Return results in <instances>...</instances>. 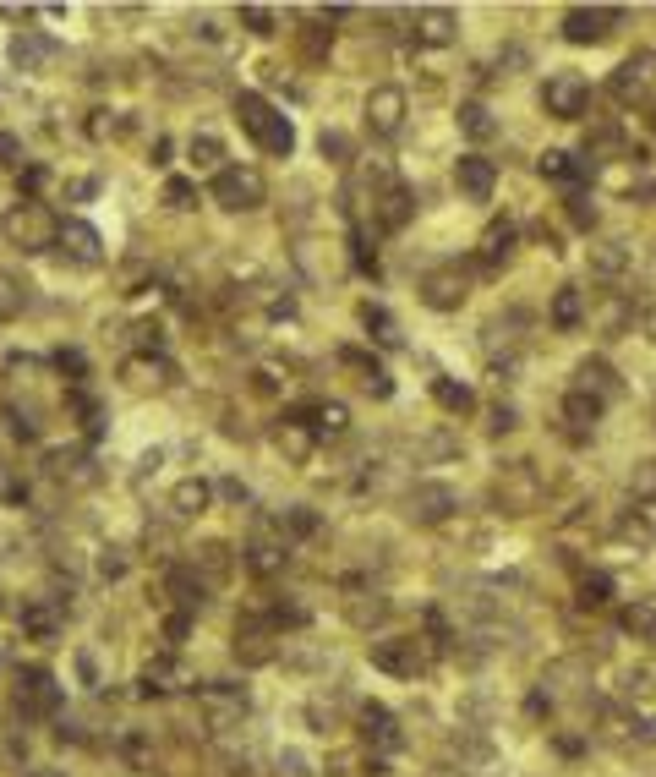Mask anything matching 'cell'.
I'll use <instances>...</instances> for the list:
<instances>
[{"label":"cell","mask_w":656,"mask_h":777,"mask_svg":"<svg viewBox=\"0 0 656 777\" xmlns=\"http://www.w3.org/2000/svg\"><path fill=\"white\" fill-rule=\"evenodd\" d=\"M236 126L263 148L268 159H290V148H296V126H290V115H279L263 94H236Z\"/></svg>","instance_id":"cell-1"},{"label":"cell","mask_w":656,"mask_h":777,"mask_svg":"<svg viewBox=\"0 0 656 777\" xmlns=\"http://www.w3.org/2000/svg\"><path fill=\"white\" fill-rule=\"evenodd\" d=\"M0 230H6V241L22 252H50L55 241H61V219H55L39 197H22V203L0 219Z\"/></svg>","instance_id":"cell-2"},{"label":"cell","mask_w":656,"mask_h":777,"mask_svg":"<svg viewBox=\"0 0 656 777\" xmlns=\"http://www.w3.org/2000/svg\"><path fill=\"white\" fill-rule=\"evenodd\" d=\"M208 192H214V203L230 208V214H252V208L268 203V181H263V170H257V165H225Z\"/></svg>","instance_id":"cell-3"},{"label":"cell","mask_w":656,"mask_h":777,"mask_svg":"<svg viewBox=\"0 0 656 777\" xmlns=\"http://www.w3.org/2000/svg\"><path fill=\"white\" fill-rule=\"evenodd\" d=\"M290 263H296V274L312 285H334V280H345V269H350L345 247H339V241H323V236H301L296 247H290Z\"/></svg>","instance_id":"cell-4"},{"label":"cell","mask_w":656,"mask_h":777,"mask_svg":"<svg viewBox=\"0 0 656 777\" xmlns=\"http://www.w3.org/2000/svg\"><path fill=\"white\" fill-rule=\"evenodd\" d=\"M492 498H498L503 515H531V509L542 504V477H536L531 460H514V466H503L498 482H492Z\"/></svg>","instance_id":"cell-5"},{"label":"cell","mask_w":656,"mask_h":777,"mask_svg":"<svg viewBox=\"0 0 656 777\" xmlns=\"http://www.w3.org/2000/svg\"><path fill=\"white\" fill-rule=\"evenodd\" d=\"M542 110L553 115V121H580V115L591 110V83H585L580 72H553L542 88Z\"/></svg>","instance_id":"cell-6"},{"label":"cell","mask_w":656,"mask_h":777,"mask_svg":"<svg viewBox=\"0 0 656 777\" xmlns=\"http://www.w3.org/2000/svg\"><path fill=\"white\" fill-rule=\"evenodd\" d=\"M465 296H471V280H465L460 263H438V269L421 274V301H427L432 312H460Z\"/></svg>","instance_id":"cell-7"},{"label":"cell","mask_w":656,"mask_h":777,"mask_svg":"<svg viewBox=\"0 0 656 777\" xmlns=\"http://www.w3.org/2000/svg\"><path fill=\"white\" fill-rule=\"evenodd\" d=\"M618 17H624L618 6H569L564 11V39L569 44H602Z\"/></svg>","instance_id":"cell-8"},{"label":"cell","mask_w":656,"mask_h":777,"mask_svg":"<svg viewBox=\"0 0 656 777\" xmlns=\"http://www.w3.org/2000/svg\"><path fill=\"white\" fill-rule=\"evenodd\" d=\"M405 110H410L405 88H372L367 94V132L372 137H400L405 132Z\"/></svg>","instance_id":"cell-9"},{"label":"cell","mask_w":656,"mask_h":777,"mask_svg":"<svg viewBox=\"0 0 656 777\" xmlns=\"http://www.w3.org/2000/svg\"><path fill=\"white\" fill-rule=\"evenodd\" d=\"M61 258H72L77 269H99L104 263V236L88 225V219H61Z\"/></svg>","instance_id":"cell-10"},{"label":"cell","mask_w":656,"mask_h":777,"mask_svg":"<svg viewBox=\"0 0 656 777\" xmlns=\"http://www.w3.org/2000/svg\"><path fill=\"white\" fill-rule=\"evenodd\" d=\"M454 187L471 197V203H492V192H498V165L482 159V154L454 159Z\"/></svg>","instance_id":"cell-11"},{"label":"cell","mask_w":656,"mask_h":777,"mask_svg":"<svg viewBox=\"0 0 656 777\" xmlns=\"http://www.w3.org/2000/svg\"><path fill=\"white\" fill-rule=\"evenodd\" d=\"M454 11H443V6H416L410 11V39L416 44H427V50H443V44H454Z\"/></svg>","instance_id":"cell-12"},{"label":"cell","mask_w":656,"mask_h":777,"mask_svg":"<svg viewBox=\"0 0 656 777\" xmlns=\"http://www.w3.org/2000/svg\"><path fill=\"white\" fill-rule=\"evenodd\" d=\"M574 389L591 394V400H602V405L624 394V384H618V367H613V362H602V356H585V362L574 367Z\"/></svg>","instance_id":"cell-13"},{"label":"cell","mask_w":656,"mask_h":777,"mask_svg":"<svg viewBox=\"0 0 656 777\" xmlns=\"http://www.w3.org/2000/svg\"><path fill=\"white\" fill-rule=\"evenodd\" d=\"M454 504H460V498H454L449 482H416L410 487V520H421V526H438Z\"/></svg>","instance_id":"cell-14"},{"label":"cell","mask_w":656,"mask_h":777,"mask_svg":"<svg viewBox=\"0 0 656 777\" xmlns=\"http://www.w3.org/2000/svg\"><path fill=\"white\" fill-rule=\"evenodd\" d=\"M410 214H416V197H410V187H400V181H394L389 192L372 197V225H378L383 236L405 230V225H410Z\"/></svg>","instance_id":"cell-15"},{"label":"cell","mask_w":656,"mask_h":777,"mask_svg":"<svg viewBox=\"0 0 656 777\" xmlns=\"http://www.w3.org/2000/svg\"><path fill=\"white\" fill-rule=\"evenodd\" d=\"M651 77H656V55H629V61L613 72V83H607V88H613L618 104H635V99H646Z\"/></svg>","instance_id":"cell-16"},{"label":"cell","mask_w":656,"mask_h":777,"mask_svg":"<svg viewBox=\"0 0 656 777\" xmlns=\"http://www.w3.org/2000/svg\"><path fill=\"white\" fill-rule=\"evenodd\" d=\"M55 50H61V44H55L50 33L22 28L17 39H11V66H17V72H44V66L55 61Z\"/></svg>","instance_id":"cell-17"},{"label":"cell","mask_w":656,"mask_h":777,"mask_svg":"<svg viewBox=\"0 0 656 777\" xmlns=\"http://www.w3.org/2000/svg\"><path fill=\"white\" fill-rule=\"evenodd\" d=\"M274 449L290 460V466H307V460H312V449H318V438H312L307 416H285V422L274 427Z\"/></svg>","instance_id":"cell-18"},{"label":"cell","mask_w":656,"mask_h":777,"mask_svg":"<svg viewBox=\"0 0 656 777\" xmlns=\"http://www.w3.org/2000/svg\"><path fill=\"white\" fill-rule=\"evenodd\" d=\"M121 378H126V389L148 394V389H170L175 384V367L164 362V356H132V362L121 367Z\"/></svg>","instance_id":"cell-19"},{"label":"cell","mask_w":656,"mask_h":777,"mask_svg":"<svg viewBox=\"0 0 656 777\" xmlns=\"http://www.w3.org/2000/svg\"><path fill=\"white\" fill-rule=\"evenodd\" d=\"M514 236H520V230H514L509 219H492V225L482 230V247H476V258H482V274H498V263H509Z\"/></svg>","instance_id":"cell-20"},{"label":"cell","mask_w":656,"mask_h":777,"mask_svg":"<svg viewBox=\"0 0 656 777\" xmlns=\"http://www.w3.org/2000/svg\"><path fill=\"white\" fill-rule=\"evenodd\" d=\"M339 367H350V373L361 378V389H367V394H378V400H389V394H394L389 373H383V367L372 362L367 351H356V345H345V351H339Z\"/></svg>","instance_id":"cell-21"},{"label":"cell","mask_w":656,"mask_h":777,"mask_svg":"<svg viewBox=\"0 0 656 777\" xmlns=\"http://www.w3.org/2000/svg\"><path fill=\"white\" fill-rule=\"evenodd\" d=\"M585 318H591L602 334H629V323H635V301L618 296V291H607V296H602V307H591Z\"/></svg>","instance_id":"cell-22"},{"label":"cell","mask_w":656,"mask_h":777,"mask_svg":"<svg viewBox=\"0 0 656 777\" xmlns=\"http://www.w3.org/2000/svg\"><path fill=\"white\" fill-rule=\"evenodd\" d=\"M629 263H635V247H629V241H591V274L618 280Z\"/></svg>","instance_id":"cell-23"},{"label":"cell","mask_w":656,"mask_h":777,"mask_svg":"<svg viewBox=\"0 0 656 777\" xmlns=\"http://www.w3.org/2000/svg\"><path fill=\"white\" fill-rule=\"evenodd\" d=\"M564 422L574 427V438L596 433V422H602V400H591V394L569 389V394H564Z\"/></svg>","instance_id":"cell-24"},{"label":"cell","mask_w":656,"mask_h":777,"mask_svg":"<svg viewBox=\"0 0 656 777\" xmlns=\"http://www.w3.org/2000/svg\"><path fill=\"white\" fill-rule=\"evenodd\" d=\"M208 498H214V487H208L203 477H186V482H175V487H170V509H175L181 520L203 515V509H208Z\"/></svg>","instance_id":"cell-25"},{"label":"cell","mask_w":656,"mask_h":777,"mask_svg":"<svg viewBox=\"0 0 656 777\" xmlns=\"http://www.w3.org/2000/svg\"><path fill=\"white\" fill-rule=\"evenodd\" d=\"M432 400H438V411H449V416H471L476 411V394H471V384H460V378H432Z\"/></svg>","instance_id":"cell-26"},{"label":"cell","mask_w":656,"mask_h":777,"mask_svg":"<svg viewBox=\"0 0 656 777\" xmlns=\"http://www.w3.org/2000/svg\"><path fill=\"white\" fill-rule=\"evenodd\" d=\"M307 427H312V438H339L350 427V411L339 400H323V405H312V411H307Z\"/></svg>","instance_id":"cell-27"},{"label":"cell","mask_w":656,"mask_h":777,"mask_svg":"<svg viewBox=\"0 0 656 777\" xmlns=\"http://www.w3.org/2000/svg\"><path fill=\"white\" fill-rule=\"evenodd\" d=\"M585 323V296L574 291V285H564V291H553V329H580Z\"/></svg>","instance_id":"cell-28"},{"label":"cell","mask_w":656,"mask_h":777,"mask_svg":"<svg viewBox=\"0 0 656 777\" xmlns=\"http://www.w3.org/2000/svg\"><path fill=\"white\" fill-rule=\"evenodd\" d=\"M186 159H192V170H225V143L219 137H208V132H197L192 143H186Z\"/></svg>","instance_id":"cell-29"},{"label":"cell","mask_w":656,"mask_h":777,"mask_svg":"<svg viewBox=\"0 0 656 777\" xmlns=\"http://www.w3.org/2000/svg\"><path fill=\"white\" fill-rule=\"evenodd\" d=\"M460 132L471 137V143H492V137H498V121H492L487 104H460Z\"/></svg>","instance_id":"cell-30"},{"label":"cell","mask_w":656,"mask_h":777,"mask_svg":"<svg viewBox=\"0 0 656 777\" xmlns=\"http://www.w3.org/2000/svg\"><path fill=\"white\" fill-rule=\"evenodd\" d=\"M536 170H542L547 181H580L585 176V165L574 154H564V148H547V154L536 159Z\"/></svg>","instance_id":"cell-31"},{"label":"cell","mask_w":656,"mask_h":777,"mask_svg":"<svg viewBox=\"0 0 656 777\" xmlns=\"http://www.w3.org/2000/svg\"><path fill=\"white\" fill-rule=\"evenodd\" d=\"M115 285H121V296L154 291V263H143V258H126L121 269H115Z\"/></svg>","instance_id":"cell-32"},{"label":"cell","mask_w":656,"mask_h":777,"mask_svg":"<svg viewBox=\"0 0 656 777\" xmlns=\"http://www.w3.org/2000/svg\"><path fill=\"white\" fill-rule=\"evenodd\" d=\"M22 307H28V285H22L11 269H0V323L22 318Z\"/></svg>","instance_id":"cell-33"},{"label":"cell","mask_w":656,"mask_h":777,"mask_svg":"<svg viewBox=\"0 0 656 777\" xmlns=\"http://www.w3.org/2000/svg\"><path fill=\"white\" fill-rule=\"evenodd\" d=\"M613 148H624V132H618L613 121H591L585 126V154H613Z\"/></svg>","instance_id":"cell-34"},{"label":"cell","mask_w":656,"mask_h":777,"mask_svg":"<svg viewBox=\"0 0 656 777\" xmlns=\"http://www.w3.org/2000/svg\"><path fill=\"white\" fill-rule=\"evenodd\" d=\"M564 214H569V225H574V230H596V219H602V208H596V197H585V192H569V197H564Z\"/></svg>","instance_id":"cell-35"},{"label":"cell","mask_w":656,"mask_h":777,"mask_svg":"<svg viewBox=\"0 0 656 777\" xmlns=\"http://www.w3.org/2000/svg\"><path fill=\"white\" fill-rule=\"evenodd\" d=\"M361 323H367V329H378V340H383V345H400V329H394V318H389L383 307L361 301Z\"/></svg>","instance_id":"cell-36"},{"label":"cell","mask_w":656,"mask_h":777,"mask_svg":"<svg viewBox=\"0 0 656 777\" xmlns=\"http://www.w3.org/2000/svg\"><path fill=\"white\" fill-rule=\"evenodd\" d=\"M629 493L656 498V460H635V466H629Z\"/></svg>","instance_id":"cell-37"},{"label":"cell","mask_w":656,"mask_h":777,"mask_svg":"<svg viewBox=\"0 0 656 777\" xmlns=\"http://www.w3.org/2000/svg\"><path fill=\"white\" fill-rule=\"evenodd\" d=\"M164 203H170V208H197V187L186 176H170V181H164Z\"/></svg>","instance_id":"cell-38"},{"label":"cell","mask_w":656,"mask_h":777,"mask_svg":"<svg viewBox=\"0 0 656 777\" xmlns=\"http://www.w3.org/2000/svg\"><path fill=\"white\" fill-rule=\"evenodd\" d=\"M241 22H246V33H274V11L268 6H241Z\"/></svg>","instance_id":"cell-39"},{"label":"cell","mask_w":656,"mask_h":777,"mask_svg":"<svg viewBox=\"0 0 656 777\" xmlns=\"http://www.w3.org/2000/svg\"><path fill=\"white\" fill-rule=\"evenodd\" d=\"M318 148H323V159H334V165H345V159H350V137L345 132H323Z\"/></svg>","instance_id":"cell-40"},{"label":"cell","mask_w":656,"mask_h":777,"mask_svg":"<svg viewBox=\"0 0 656 777\" xmlns=\"http://www.w3.org/2000/svg\"><path fill=\"white\" fill-rule=\"evenodd\" d=\"M115 132H126V121H115L110 110H93V121H88V137H99V143H104V137H115Z\"/></svg>","instance_id":"cell-41"},{"label":"cell","mask_w":656,"mask_h":777,"mask_svg":"<svg viewBox=\"0 0 656 777\" xmlns=\"http://www.w3.org/2000/svg\"><path fill=\"white\" fill-rule=\"evenodd\" d=\"M279 526H290L296 537H307V531H318V515H312V509H285V515H279Z\"/></svg>","instance_id":"cell-42"},{"label":"cell","mask_w":656,"mask_h":777,"mask_svg":"<svg viewBox=\"0 0 656 777\" xmlns=\"http://www.w3.org/2000/svg\"><path fill=\"white\" fill-rule=\"evenodd\" d=\"M629 630H640V635H656V608H651V602H640V608H629Z\"/></svg>","instance_id":"cell-43"},{"label":"cell","mask_w":656,"mask_h":777,"mask_svg":"<svg viewBox=\"0 0 656 777\" xmlns=\"http://www.w3.org/2000/svg\"><path fill=\"white\" fill-rule=\"evenodd\" d=\"M514 427H520V411H514V405H498V411H492V433H514Z\"/></svg>","instance_id":"cell-44"},{"label":"cell","mask_w":656,"mask_h":777,"mask_svg":"<svg viewBox=\"0 0 656 777\" xmlns=\"http://www.w3.org/2000/svg\"><path fill=\"white\" fill-rule=\"evenodd\" d=\"M0 165H22V143L11 132H0Z\"/></svg>","instance_id":"cell-45"},{"label":"cell","mask_w":656,"mask_h":777,"mask_svg":"<svg viewBox=\"0 0 656 777\" xmlns=\"http://www.w3.org/2000/svg\"><path fill=\"white\" fill-rule=\"evenodd\" d=\"M0 498H22V482H17V471L0 460Z\"/></svg>","instance_id":"cell-46"},{"label":"cell","mask_w":656,"mask_h":777,"mask_svg":"<svg viewBox=\"0 0 656 777\" xmlns=\"http://www.w3.org/2000/svg\"><path fill=\"white\" fill-rule=\"evenodd\" d=\"M279 389V373H268V367H257L252 373V394H274Z\"/></svg>","instance_id":"cell-47"},{"label":"cell","mask_w":656,"mask_h":777,"mask_svg":"<svg viewBox=\"0 0 656 777\" xmlns=\"http://www.w3.org/2000/svg\"><path fill=\"white\" fill-rule=\"evenodd\" d=\"M203 564H208L214 575H225V570H230V559H225V548H219V542H214V548H203Z\"/></svg>","instance_id":"cell-48"},{"label":"cell","mask_w":656,"mask_h":777,"mask_svg":"<svg viewBox=\"0 0 656 777\" xmlns=\"http://www.w3.org/2000/svg\"><path fill=\"white\" fill-rule=\"evenodd\" d=\"M219 493H225L230 504H246V498H252V493H246V482H236V477H225V482H219Z\"/></svg>","instance_id":"cell-49"},{"label":"cell","mask_w":656,"mask_h":777,"mask_svg":"<svg viewBox=\"0 0 656 777\" xmlns=\"http://www.w3.org/2000/svg\"><path fill=\"white\" fill-rule=\"evenodd\" d=\"M55 367H61V373H77V378H82V356H77V351H61V356H55Z\"/></svg>","instance_id":"cell-50"},{"label":"cell","mask_w":656,"mask_h":777,"mask_svg":"<svg viewBox=\"0 0 656 777\" xmlns=\"http://www.w3.org/2000/svg\"><path fill=\"white\" fill-rule=\"evenodd\" d=\"M44 181H50V176H44V170H39V165H28V170H22V187H28V192H39V187H44Z\"/></svg>","instance_id":"cell-51"},{"label":"cell","mask_w":656,"mask_h":777,"mask_svg":"<svg viewBox=\"0 0 656 777\" xmlns=\"http://www.w3.org/2000/svg\"><path fill=\"white\" fill-rule=\"evenodd\" d=\"M66 192H72V197H93V192H99V181H72Z\"/></svg>","instance_id":"cell-52"},{"label":"cell","mask_w":656,"mask_h":777,"mask_svg":"<svg viewBox=\"0 0 656 777\" xmlns=\"http://www.w3.org/2000/svg\"><path fill=\"white\" fill-rule=\"evenodd\" d=\"M646 334H651V340H656V307L646 312Z\"/></svg>","instance_id":"cell-53"},{"label":"cell","mask_w":656,"mask_h":777,"mask_svg":"<svg viewBox=\"0 0 656 777\" xmlns=\"http://www.w3.org/2000/svg\"><path fill=\"white\" fill-rule=\"evenodd\" d=\"M646 121H651V132H656V104H651V115H646Z\"/></svg>","instance_id":"cell-54"}]
</instances>
